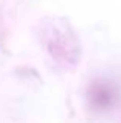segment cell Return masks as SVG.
<instances>
[{
    "mask_svg": "<svg viewBox=\"0 0 121 123\" xmlns=\"http://www.w3.org/2000/svg\"><path fill=\"white\" fill-rule=\"evenodd\" d=\"M39 41L44 50L56 64L75 67L81 59V44L68 20L50 16L39 24Z\"/></svg>",
    "mask_w": 121,
    "mask_h": 123,
    "instance_id": "cell-1",
    "label": "cell"
},
{
    "mask_svg": "<svg viewBox=\"0 0 121 123\" xmlns=\"http://www.w3.org/2000/svg\"><path fill=\"white\" fill-rule=\"evenodd\" d=\"M88 101L93 106L95 109H109L112 108L113 101H115V90H113L112 86H109L107 83L103 81H96L90 86L88 89Z\"/></svg>",
    "mask_w": 121,
    "mask_h": 123,
    "instance_id": "cell-2",
    "label": "cell"
}]
</instances>
